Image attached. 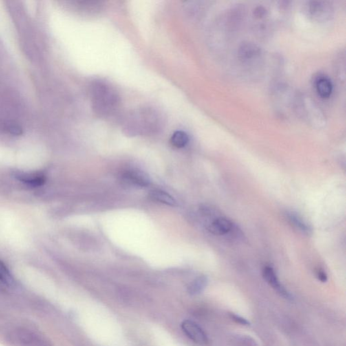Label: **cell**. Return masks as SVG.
Listing matches in <instances>:
<instances>
[{
    "label": "cell",
    "instance_id": "1",
    "mask_svg": "<svg viewBox=\"0 0 346 346\" xmlns=\"http://www.w3.org/2000/svg\"><path fill=\"white\" fill-rule=\"evenodd\" d=\"M164 125V118L153 109H141L132 112L124 118L123 127L131 134H144L158 131Z\"/></svg>",
    "mask_w": 346,
    "mask_h": 346
},
{
    "label": "cell",
    "instance_id": "2",
    "mask_svg": "<svg viewBox=\"0 0 346 346\" xmlns=\"http://www.w3.org/2000/svg\"><path fill=\"white\" fill-rule=\"evenodd\" d=\"M91 102L95 113L100 116H109L115 114L120 105L118 93L109 84L104 81H94L90 88Z\"/></svg>",
    "mask_w": 346,
    "mask_h": 346
},
{
    "label": "cell",
    "instance_id": "3",
    "mask_svg": "<svg viewBox=\"0 0 346 346\" xmlns=\"http://www.w3.org/2000/svg\"><path fill=\"white\" fill-rule=\"evenodd\" d=\"M5 340L11 346H51L43 333L26 326H16L9 329Z\"/></svg>",
    "mask_w": 346,
    "mask_h": 346
},
{
    "label": "cell",
    "instance_id": "4",
    "mask_svg": "<svg viewBox=\"0 0 346 346\" xmlns=\"http://www.w3.org/2000/svg\"><path fill=\"white\" fill-rule=\"evenodd\" d=\"M181 328L186 336L195 343L201 346L208 345V338L206 333L195 322L184 320L181 324Z\"/></svg>",
    "mask_w": 346,
    "mask_h": 346
},
{
    "label": "cell",
    "instance_id": "5",
    "mask_svg": "<svg viewBox=\"0 0 346 346\" xmlns=\"http://www.w3.org/2000/svg\"><path fill=\"white\" fill-rule=\"evenodd\" d=\"M263 275L265 281L269 283L277 293L286 299H291L292 296L285 287L280 283L274 269L270 267H265L263 269Z\"/></svg>",
    "mask_w": 346,
    "mask_h": 346
},
{
    "label": "cell",
    "instance_id": "6",
    "mask_svg": "<svg viewBox=\"0 0 346 346\" xmlns=\"http://www.w3.org/2000/svg\"><path fill=\"white\" fill-rule=\"evenodd\" d=\"M123 179L126 184L137 187H147L150 184L149 177L140 171L132 170L124 173Z\"/></svg>",
    "mask_w": 346,
    "mask_h": 346
},
{
    "label": "cell",
    "instance_id": "7",
    "mask_svg": "<svg viewBox=\"0 0 346 346\" xmlns=\"http://www.w3.org/2000/svg\"><path fill=\"white\" fill-rule=\"evenodd\" d=\"M233 225L230 220L225 218H217L209 225L208 231L213 235H223L231 231Z\"/></svg>",
    "mask_w": 346,
    "mask_h": 346
},
{
    "label": "cell",
    "instance_id": "8",
    "mask_svg": "<svg viewBox=\"0 0 346 346\" xmlns=\"http://www.w3.org/2000/svg\"><path fill=\"white\" fill-rule=\"evenodd\" d=\"M260 54V49L253 43H244L239 49V57L244 62L253 61Z\"/></svg>",
    "mask_w": 346,
    "mask_h": 346
},
{
    "label": "cell",
    "instance_id": "9",
    "mask_svg": "<svg viewBox=\"0 0 346 346\" xmlns=\"http://www.w3.org/2000/svg\"><path fill=\"white\" fill-rule=\"evenodd\" d=\"M316 91L321 98H328L333 92V84L327 77L320 76L316 80Z\"/></svg>",
    "mask_w": 346,
    "mask_h": 346
},
{
    "label": "cell",
    "instance_id": "10",
    "mask_svg": "<svg viewBox=\"0 0 346 346\" xmlns=\"http://www.w3.org/2000/svg\"><path fill=\"white\" fill-rule=\"evenodd\" d=\"M287 217L289 223L300 232L306 235H310L312 232L310 226L297 214L292 212H287Z\"/></svg>",
    "mask_w": 346,
    "mask_h": 346
},
{
    "label": "cell",
    "instance_id": "11",
    "mask_svg": "<svg viewBox=\"0 0 346 346\" xmlns=\"http://www.w3.org/2000/svg\"><path fill=\"white\" fill-rule=\"evenodd\" d=\"M309 12L313 17L316 18H321L327 17L330 13V8L328 5H326L323 2L318 1H313L309 5Z\"/></svg>",
    "mask_w": 346,
    "mask_h": 346
},
{
    "label": "cell",
    "instance_id": "12",
    "mask_svg": "<svg viewBox=\"0 0 346 346\" xmlns=\"http://www.w3.org/2000/svg\"><path fill=\"white\" fill-rule=\"evenodd\" d=\"M18 179L29 186L38 187L41 186L45 183V179L43 175L40 174H20L17 175Z\"/></svg>",
    "mask_w": 346,
    "mask_h": 346
},
{
    "label": "cell",
    "instance_id": "13",
    "mask_svg": "<svg viewBox=\"0 0 346 346\" xmlns=\"http://www.w3.org/2000/svg\"><path fill=\"white\" fill-rule=\"evenodd\" d=\"M150 196L153 200L162 204L169 205V206H175L176 204L175 200L171 195L160 190L152 191L150 192Z\"/></svg>",
    "mask_w": 346,
    "mask_h": 346
},
{
    "label": "cell",
    "instance_id": "14",
    "mask_svg": "<svg viewBox=\"0 0 346 346\" xmlns=\"http://www.w3.org/2000/svg\"><path fill=\"white\" fill-rule=\"evenodd\" d=\"M208 284L206 276H200L194 280L189 286V292L192 295H196L202 292Z\"/></svg>",
    "mask_w": 346,
    "mask_h": 346
},
{
    "label": "cell",
    "instance_id": "15",
    "mask_svg": "<svg viewBox=\"0 0 346 346\" xmlns=\"http://www.w3.org/2000/svg\"><path fill=\"white\" fill-rule=\"evenodd\" d=\"M189 142V136L186 132L177 131L172 135L171 143L174 147L182 148L185 147Z\"/></svg>",
    "mask_w": 346,
    "mask_h": 346
},
{
    "label": "cell",
    "instance_id": "16",
    "mask_svg": "<svg viewBox=\"0 0 346 346\" xmlns=\"http://www.w3.org/2000/svg\"><path fill=\"white\" fill-rule=\"evenodd\" d=\"M0 284L3 286L11 287L14 284V279L6 266L0 261Z\"/></svg>",
    "mask_w": 346,
    "mask_h": 346
},
{
    "label": "cell",
    "instance_id": "17",
    "mask_svg": "<svg viewBox=\"0 0 346 346\" xmlns=\"http://www.w3.org/2000/svg\"><path fill=\"white\" fill-rule=\"evenodd\" d=\"M6 130L10 134L14 135H20L23 133L21 128L16 124H8L6 127Z\"/></svg>",
    "mask_w": 346,
    "mask_h": 346
},
{
    "label": "cell",
    "instance_id": "18",
    "mask_svg": "<svg viewBox=\"0 0 346 346\" xmlns=\"http://www.w3.org/2000/svg\"><path fill=\"white\" fill-rule=\"evenodd\" d=\"M230 316L235 323L240 324V325L243 326L250 325V323H249L248 320L244 318L241 317L240 316L237 315V314H234V313H230Z\"/></svg>",
    "mask_w": 346,
    "mask_h": 346
},
{
    "label": "cell",
    "instance_id": "19",
    "mask_svg": "<svg viewBox=\"0 0 346 346\" xmlns=\"http://www.w3.org/2000/svg\"><path fill=\"white\" fill-rule=\"evenodd\" d=\"M316 275H317L318 279H319L320 281H327V276L323 270H318L317 272H316Z\"/></svg>",
    "mask_w": 346,
    "mask_h": 346
}]
</instances>
